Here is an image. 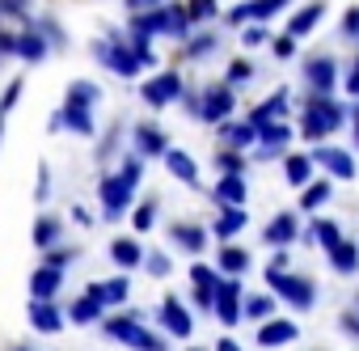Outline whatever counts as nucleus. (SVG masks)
<instances>
[{
  "mask_svg": "<svg viewBox=\"0 0 359 351\" xmlns=\"http://www.w3.org/2000/svg\"><path fill=\"white\" fill-rule=\"evenodd\" d=\"M342 123H346V110H342L338 102H330V93H309V98H304L300 135H304L309 144L325 140V135H330V131H338Z\"/></svg>",
  "mask_w": 359,
  "mask_h": 351,
  "instance_id": "nucleus-1",
  "label": "nucleus"
},
{
  "mask_svg": "<svg viewBox=\"0 0 359 351\" xmlns=\"http://www.w3.org/2000/svg\"><path fill=\"white\" fill-rule=\"evenodd\" d=\"M102 330H106L110 338H118V343L135 347V351H165V343H161V338H152L135 317H106V313H102Z\"/></svg>",
  "mask_w": 359,
  "mask_h": 351,
  "instance_id": "nucleus-2",
  "label": "nucleus"
},
{
  "mask_svg": "<svg viewBox=\"0 0 359 351\" xmlns=\"http://www.w3.org/2000/svg\"><path fill=\"white\" fill-rule=\"evenodd\" d=\"M266 284L275 288V296H283V300L296 305V309H309V305L317 300V288H313V279H304V275H292V271H266Z\"/></svg>",
  "mask_w": 359,
  "mask_h": 351,
  "instance_id": "nucleus-3",
  "label": "nucleus"
},
{
  "mask_svg": "<svg viewBox=\"0 0 359 351\" xmlns=\"http://www.w3.org/2000/svg\"><path fill=\"white\" fill-rule=\"evenodd\" d=\"M131 183L123 178V173H106L102 178V187H97V199H102V208H106V216H118L127 204H131Z\"/></svg>",
  "mask_w": 359,
  "mask_h": 351,
  "instance_id": "nucleus-4",
  "label": "nucleus"
},
{
  "mask_svg": "<svg viewBox=\"0 0 359 351\" xmlns=\"http://www.w3.org/2000/svg\"><path fill=\"white\" fill-rule=\"evenodd\" d=\"M233 106H237L233 85H212V89L203 93V102H199V114H203V123H224V119L233 114Z\"/></svg>",
  "mask_w": 359,
  "mask_h": 351,
  "instance_id": "nucleus-5",
  "label": "nucleus"
},
{
  "mask_svg": "<svg viewBox=\"0 0 359 351\" xmlns=\"http://www.w3.org/2000/svg\"><path fill=\"white\" fill-rule=\"evenodd\" d=\"M212 313H216L224 326H237V322H241V284H237V279H224V284H216Z\"/></svg>",
  "mask_w": 359,
  "mask_h": 351,
  "instance_id": "nucleus-6",
  "label": "nucleus"
},
{
  "mask_svg": "<svg viewBox=\"0 0 359 351\" xmlns=\"http://www.w3.org/2000/svg\"><path fill=\"white\" fill-rule=\"evenodd\" d=\"M140 93H144V102H148V106H156V110H161V106H169V102L182 98V77H177V72H161V77H152Z\"/></svg>",
  "mask_w": 359,
  "mask_h": 351,
  "instance_id": "nucleus-7",
  "label": "nucleus"
},
{
  "mask_svg": "<svg viewBox=\"0 0 359 351\" xmlns=\"http://www.w3.org/2000/svg\"><path fill=\"white\" fill-rule=\"evenodd\" d=\"M97 60L106 64V68H114L118 77H135L144 64H140V55L131 51V43L123 47V43H106V47H97Z\"/></svg>",
  "mask_w": 359,
  "mask_h": 351,
  "instance_id": "nucleus-8",
  "label": "nucleus"
},
{
  "mask_svg": "<svg viewBox=\"0 0 359 351\" xmlns=\"http://www.w3.org/2000/svg\"><path fill=\"white\" fill-rule=\"evenodd\" d=\"M161 326L173 334V338H187L195 326H191V313H187V305L182 300H173V296H165L161 300Z\"/></svg>",
  "mask_w": 359,
  "mask_h": 351,
  "instance_id": "nucleus-9",
  "label": "nucleus"
},
{
  "mask_svg": "<svg viewBox=\"0 0 359 351\" xmlns=\"http://www.w3.org/2000/svg\"><path fill=\"white\" fill-rule=\"evenodd\" d=\"M161 157H165V169L173 173L177 183H187V187H195V183H199V165H195V157H191V152H182V148H165Z\"/></svg>",
  "mask_w": 359,
  "mask_h": 351,
  "instance_id": "nucleus-10",
  "label": "nucleus"
},
{
  "mask_svg": "<svg viewBox=\"0 0 359 351\" xmlns=\"http://www.w3.org/2000/svg\"><path fill=\"white\" fill-rule=\"evenodd\" d=\"M258 140H262L258 157H275V152H283V148H287L292 127H287V123H279V119H275V123L266 119V123H258Z\"/></svg>",
  "mask_w": 359,
  "mask_h": 351,
  "instance_id": "nucleus-11",
  "label": "nucleus"
},
{
  "mask_svg": "<svg viewBox=\"0 0 359 351\" xmlns=\"http://www.w3.org/2000/svg\"><path fill=\"white\" fill-rule=\"evenodd\" d=\"M283 5H287V0H250V5H237V9L229 13V22H233V26H241V22H266V18H275Z\"/></svg>",
  "mask_w": 359,
  "mask_h": 351,
  "instance_id": "nucleus-12",
  "label": "nucleus"
},
{
  "mask_svg": "<svg viewBox=\"0 0 359 351\" xmlns=\"http://www.w3.org/2000/svg\"><path fill=\"white\" fill-rule=\"evenodd\" d=\"M334 77H338V68H334L330 55H317V60H309V68H304V81H309L313 93H330V89H334Z\"/></svg>",
  "mask_w": 359,
  "mask_h": 351,
  "instance_id": "nucleus-13",
  "label": "nucleus"
},
{
  "mask_svg": "<svg viewBox=\"0 0 359 351\" xmlns=\"http://www.w3.org/2000/svg\"><path fill=\"white\" fill-rule=\"evenodd\" d=\"M296 334H300L296 322H287V317H271V322H262L258 343H262V347H283V343H296Z\"/></svg>",
  "mask_w": 359,
  "mask_h": 351,
  "instance_id": "nucleus-14",
  "label": "nucleus"
},
{
  "mask_svg": "<svg viewBox=\"0 0 359 351\" xmlns=\"http://www.w3.org/2000/svg\"><path fill=\"white\" fill-rule=\"evenodd\" d=\"M313 165H325L334 178H355V161H351V152H342V148H317L313 152Z\"/></svg>",
  "mask_w": 359,
  "mask_h": 351,
  "instance_id": "nucleus-15",
  "label": "nucleus"
},
{
  "mask_svg": "<svg viewBox=\"0 0 359 351\" xmlns=\"http://www.w3.org/2000/svg\"><path fill=\"white\" fill-rule=\"evenodd\" d=\"M60 284H64V271H60V267H47V263L30 275V292H34V300H55Z\"/></svg>",
  "mask_w": 359,
  "mask_h": 351,
  "instance_id": "nucleus-16",
  "label": "nucleus"
},
{
  "mask_svg": "<svg viewBox=\"0 0 359 351\" xmlns=\"http://www.w3.org/2000/svg\"><path fill=\"white\" fill-rule=\"evenodd\" d=\"M85 292L106 309V305H123V300H127V292H131V284H127L123 275H114V279H106V284H89Z\"/></svg>",
  "mask_w": 359,
  "mask_h": 351,
  "instance_id": "nucleus-17",
  "label": "nucleus"
},
{
  "mask_svg": "<svg viewBox=\"0 0 359 351\" xmlns=\"http://www.w3.org/2000/svg\"><path fill=\"white\" fill-rule=\"evenodd\" d=\"M55 127H72L76 135H93L97 127H93V114H89V106H64L60 114H55Z\"/></svg>",
  "mask_w": 359,
  "mask_h": 351,
  "instance_id": "nucleus-18",
  "label": "nucleus"
},
{
  "mask_svg": "<svg viewBox=\"0 0 359 351\" xmlns=\"http://www.w3.org/2000/svg\"><path fill=\"white\" fill-rule=\"evenodd\" d=\"M245 225H250L245 208H233V204H224V212L216 216V225H212V229H216V237H220V241H233V237H237Z\"/></svg>",
  "mask_w": 359,
  "mask_h": 351,
  "instance_id": "nucleus-19",
  "label": "nucleus"
},
{
  "mask_svg": "<svg viewBox=\"0 0 359 351\" xmlns=\"http://www.w3.org/2000/svg\"><path fill=\"white\" fill-rule=\"evenodd\" d=\"M161 34H169V39H187V34H191L187 5H169V9H161Z\"/></svg>",
  "mask_w": 359,
  "mask_h": 351,
  "instance_id": "nucleus-20",
  "label": "nucleus"
},
{
  "mask_svg": "<svg viewBox=\"0 0 359 351\" xmlns=\"http://www.w3.org/2000/svg\"><path fill=\"white\" fill-rule=\"evenodd\" d=\"M321 13H325V5H321V0H313V5H304V9H296L292 13V22H287V34L292 39H304L317 22H321Z\"/></svg>",
  "mask_w": 359,
  "mask_h": 351,
  "instance_id": "nucleus-21",
  "label": "nucleus"
},
{
  "mask_svg": "<svg viewBox=\"0 0 359 351\" xmlns=\"http://www.w3.org/2000/svg\"><path fill=\"white\" fill-rule=\"evenodd\" d=\"M60 309L51 305V300H30V326L34 330H43V334H55L60 330Z\"/></svg>",
  "mask_w": 359,
  "mask_h": 351,
  "instance_id": "nucleus-22",
  "label": "nucleus"
},
{
  "mask_svg": "<svg viewBox=\"0 0 359 351\" xmlns=\"http://www.w3.org/2000/svg\"><path fill=\"white\" fill-rule=\"evenodd\" d=\"M110 258H114L123 271H131V267H140V263H144V250H140V241H135V237H118V241H110Z\"/></svg>",
  "mask_w": 359,
  "mask_h": 351,
  "instance_id": "nucleus-23",
  "label": "nucleus"
},
{
  "mask_svg": "<svg viewBox=\"0 0 359 351\" xmlns=\"http://www.w3.org/2000/svg\"><path fill=\"white\" fill-rule=\"evenodd\" d=\"M330 263H334V271H342V275H355V271H359V246L342 237L338 246H330Z\"/></svg>",
  "mask_w": 359,
  "mask_h": 351,
  "instance_id": "nucleus-24",
  "label": "nucleus"
},
{
  "mask_svg": "<svg viewBox=\"0 0 359 351\" xmlns=\"http://www.w3.org/2000/svg\"><path fill=\"white\" fill-rule=\"evenodd\" d=\"M216 199L233 204V208H245V173H224L220 187H216Z\"/></svg>",
  "mask_w": 359,
  "mask_h": 351,
  "instance_id": "nucleus-25",
  "label": "nucleus"
},
{
  "mask_svg": "<svg viewBox=\"0 0 359 351\" xmlns=\"http://www.w3.org/2000/svg\"><path fill=\"white\" fill-rule=\"evenodd\" d=\"M292 237H296V216H292V212H279V216L266 225V246H279V250H283Z\"/></svg>",
  "mask_w": 359,
  "mask_h": 351,
  "instance_id": "nucleus-26",
  "label": "nucleus"
},
{
  "mask_svg": "<svg viewBox=\"0 0 359 351\" xmlns=\"http://www.w3.org/2000/svg\"><path fill=\"white\" fill-rule=\"evenodd\" d=\"M18 55H22V60H30V64H34V60H47V39L30 26L26 34H18Z\"/></svg>",
  "mask_w": 359,
  "mask_h": 351,
  "instance_id": "nucleus-27",
  "label": "nucleus"
},
{
  "mask_svg": "<svg viewBox=\"0 0 359 351\" xmlns=\"http://www.w3.org/2000/svg\"><path fill=\"white\" fill-rule=\"evenodd\" d=\"M169 233H173V241H177V246L191 250V254H199V250H203V241H208V233H203L199 225H173Z\"/></svg>",
  "mask_w": 359,
  "mask_h": 351,
  "instance_id": "nucleus-28",
  "label": "nucleus"
},
{
  "mask_svg": "<svg viewBox=\"0 0 359 351\" xmlns=\"http://www.w3.org/2000/svg\"><path fill=\"white\" fill-rule=\"evenodd\" d=\"M135 148H140V157H161L165 152V135L156 127H135Z\"/></svg>",
  "mask_w": 359,
  "mask_h": 351,
  "instance_id": "nucleus-29",
  "label": "nucleus"
},
{
  "mask_svg": "<svg viewBox=\"0 0 359 351\" xmlns=\"http://www.w3.org/2000/svg\"><path fill=\"white\" fill-rule=\"evenodd\" d=\"M330 195H334V187H330L325 178H317V183L309 178V183H304V195H300V208H304V212H313V208H321Z\"/></svg>",
  "mask_w": 359,
  "mask_h": 351,
  "instance_id": "nucleus-30",
  "label": "nucleus"
},
{
  "mask_svg": "<svg viewBox=\"0 0 359 351\" xmlns=\"http://www.w3.org/2000/svg\"><path fill=\"white\" fill-rule=\"evenodd\" d=\"M283 110H287V98H283V93H275V98H266L262 106H254V110H250V123L258 127V123H266V119H283Z\"/></svg>",
  "mask_w": 359,
  "mask_h": 351,
  "instance_id": "nucleus-31",
  "label": "nucleus"
},
{
  "mask_svg": "<svg viewBox=\"0 0 359 351\" xmlns=\"http://www.w3.org/2000/svg\"><path fill=\"white\" fill-rule=\"evenodd\" d=\"M220 131H224V140H229L233 148H250V144L258 140V127H254V123H224Z\"/></svg>",
  "mask_w": 359,
  "mask_h": 351,
  "instance_id": "nucleus-32",
  "label": "nucleus"
},
{
  "mask_svg": "<svg viewBox=\"0 0 359 351\" xmlns=\"http://www.w3.org/2000/svg\"><path fill=\"white\" fill-rule=\"evenodd\" d=\"M245 267H250V254L241 246H224L220 250V271L224 275H245Z\"/></svg>",
  "mask_w": 359,
  "mask_h": 351,
  "instance_id": "nucleus-33",
  "label": "nucleus"
},
{
  "mask_svg": "<svg viewBox=\"0 0 359 351\" xmlns=\"http://www.w3.org/2000/svg\"><path fill=\"white\" fill-rule=\"evenodd\" d=\"M102 313H106V309H102V305H97L89 292H85L81 300H72V322H81V326H89V322H102Z\"/></svg>",
  "mask_w": 359,
  "mask_h": 351,
  "instance_id": "nucleus-34",
  "label": "nucleus"
},
{
  "mask_svg": "<svg viewBox=\"0 0 359 351\" xmlns=\"http://www.w3.org/2000/svg\"><path fill=\"white\" fill-rule=\"evenodd\" d=\"M283 173H287L292 187H304L309 173H313V157H287V161H283Z\"/></svg>",
  "mask_w": 359,
  "mask_h": 351,
  "instance_id": "nucleus-35",
  "label": "nucleus"
},
{
  "mask_svg": "<svg viewBox=\"0 0 359 351\" xmlns=\"http://www.w3.org/2000/svg\"><path fill=\"white\" fill-rule=\"evenodd\" d=\"M55 241H60V220H55V216H43V220L34 225V246H39V250H51Z\"/></svg>",
  "mask_w": 359,
  "mask_h": 351,
  "instance_id": "nucleus-36",
  "label": "nucleus"
},
{
  "mask_svg": "<svg viewBox=\"0 0 359 351\" xmlns=\"http://www.w3.org/2000/svg\"><path fill=\"white\" fill-rule=\"evenodd\" d=\"M309 233H313V241H321L325 250L342 241V229H338V220H325V216H321V220H313V229H309Z\"/></svg>",
  "mask_w": 359,
  "mask_h": 351,
  "instance_id": "nucleus-37",
  "label": "nucleus"
},
{
  "mask_svg": "<svg viewBox=\"0 0 359 351\" xmlns=\"http://www.w3.org/2000/svg\"><path fill=\"white\" fill-rule=\"evenodd\" d=\"M216 13H220L216 0H187V18H191V26H203V22H212Z\"/></svg>",
  "mask_w": 359,
  "mask_h": 351,
  "instance_id": "nucleus-38",
  "label": "nucleus"
},
{
  "mask_svg": "<svg viewBox=\"0 0 359 351\" xmlns=\"http://www.w3.org/2000/svg\"><path fill=\"white\" fill-rule=\"evenodd\" d=\"M68 102L72 106H93L97 102V89L89 81H76V85H68Z\"/></svg>",
  "mask_w": 359,
  "mask_h": 351,
  "instance_id": "nucleus-39",
  "label": "nucleus"
},
{
  "mask_svg": "<svg viewBox=\"0 0 359 351\" xmlns=\"http://www.w3.org/2000/svg\"><path fill=\"white\" fill-rule=\"evenodd\" d=\"M216 165H220L224 173H245V157H241V148H224V152H216Z\"/></svg>",
  "mask_w": 359,
  "mask_h": 351,
  "instance_id": "nucleus-40",
  "label": "nucleus"
},
{
  "mask_svg": "<svg viewBox=\"0 0 359 351\" xmlns=\"http://www.w3.org/2000/svg\"><path fill=\"white\" fill-rule=\"evenodd\" d=\"M208 51H216V39H212V34H199V39L187 43V60H203Z\"/></svg>",
  "mask_w": 359,
  "mask_h": 351,
  "instance_id": "nucleus-41",
  "label": "nucleus"
},
{
  "mask_svg": "<svg viewBox=\"0 0 359 351\" xmlns=\"http://www.w3.org/2000/svg\"><path fill=\"white\" fill-rule=\"evenodd\" d=\"M191 284H195V288H216L220 279H216V271H212V267L195 263V267H191Z\"/></svg>",
  "mask_w": 359,
  "mask_h": 351,
  "instance_id": "nucleus-42",
  "label": "nucleus"
},
{
  "mask_svg": "<svg viewBox=\"0 0 359 351\" xmlns=\"http://www.w3.org/2000/svg\"><path fill=\"white\" fill-rule=\"evenodd\" d=\"M34 30H39V34H43V39H47V47H51V43H55V47H60V43H64V34H60V26H55V22H51V18H39V26H34Z\"/></svg>",
  "mask_w": 359,
  "mask_h": 351,
  "instance_id": "nucleus-43",
  "label": "nucleus"
},
{
  "mask_svg": "<svg viewBox=\"0 0 359 351\" xmlns=\"http://www.w3.org/2000/svg\"><path fill=\"white\" fill-rule=\"evenodd\" d=\"M271 51H275V60H292V55H296V39H292V34H279V39L271 43Z\"/></svg>",
  "mask_w": 359,
  "mask_h": 351,
  "instance_id": "nucleus-44",
  "label": "nucleus"
},
{
  "mask_svg": "<svg viewBox=\"0 0 359 351\" xmlns=\"http://www.w3.org/2000/svg\"><path fill=\"white\" fill-rule=\"evenodd\" d=\"M152 216H156V204H140V208H135V220H131V225H135L140 233H148V229H152Z\"/></svg>",
  "mask_w": 359,
  "mask_h": 351,
  "instance_id": "nucleus-45",
  "label": "nucleus"
},
{
  "mask_svg": "<svg viewBox=\"0 0 359 351\" xmlns=\"http://www.w3.org/2000/svg\"><path fill=\"white\" fill-rule=\"evenodd\" d=\"M72 258H76V250H60V246H51V250H47V258H43V263H47V267H60V271H64V267H68V263H72Z\"/></svg>",
  "mask_w": 359,
  "mask_h": 351,
  "instance_id": "nucleus-46",
  "label": "nucleus"
},
{
  "mask_svg": "<svg viewBox=\"0 0 359 351\" xmlns=\"http://www.w3.org/2000/svg\"><path fill=\"white\" fill-rule=\"evenodd\" d=\"M144 267H148V271H152L156 279H161V275H169V258H165L161 250H152V254H144Z\"/></svg>",
  "mask_w": 359,
  "mask_h": 351,
  "instance_id": "nucleus-47",
  "label": "nucleus"
},
{
  "mask_svg": "<svg viewBox=\"0 0 359 351\" xmlns=\"http://www.w3.org/2000/svg\"><path fill=\"white\" fill-rule=\"evenodd\" d=\"M250 72H254V68H250V60H233V64H229V85L250 81Z\"/></svg>",
  "mask_w": 359,
  "mask_h": 351,
  "instance_id": "nucleus-48",
  "label": "nucleus"
},
{
  "mask_svg": "<svg viewBox=\"0 0 359 351\" xmlns=\"http://www.w3.org/2000/svg\"><path fill=\"white\" fill-rule=\"evenodd\" d=\"M140 173H144V157H127V165H123V178L135 187V183H140Z\"/></svg>",
  "mask_w": 359,
  "mask_h": 351,
  "instance_id": "nucleus-49",
  "label": "nucleus"
},
{
  "mask_svg": "<svg viewBox=\"0 0 359 351\" xmlns=\"http://www.w3.org/2000/svg\"><path fill=\"white\" fill-rule=\"evenodd\" d=\"M241 309H245L250 317H266V313H271V296H254V300H250V305H241Z\"/></svg>",
  "mask_w": 359,
  "mask_h": 351,
  "instance_id": "nucleus-50",
  "label": "nucleus"
},
{
  "mask_svg": "<svg viewBox=\"0 0 359 351\" xmlns=\"http://www.w3.org/2000/svg\"><path fill=\"white\" fill-rule=\"evenodd\" d=\"M0 55H18V34L0 30Z\"/></svg>",
  "mask_w": 359,
  "mask_h": 351,
  "instance_id": "nucleus-51",
  "label": "nucleus"
},
{
  "mask_svg": "<svg viewBox=\"0 0 359 351\" xmlns=\"http://www.w3.org/2000/svg\"><path fill=\"white\" fill-rule=\"evenodd\" d=\"M212 300H216V288H195V305L199 309H212Z\"/></svg>",
  "mask_w": 359,
  "mask_h": 351,
  "instance_id": "nucleus-52",
  "label": "nucleus"
},
{
  "mask_svg": "<svg viewBox=\"0 0 359 351\" xmlns=\"http://www.w3.org/2000/svg\"><path fill=\"white\" fill-rule=\"evenodd\" d=\"M342 330L359 338V313H355V309H346V313H342Z\"/></svg>",
  "mask_w": 359,
  "mask_h": 351,
  "instance_id": "nucleus-53",
  "label": "nucleus"
},
{
  "mask_svg": "<svg viewBox=\"0 0 359 351\" xmlns=\"http://www.w3.org/2000/svg\"><path fill=\"white\" fill-rule=\"evenodd\" d=\"M342 34H359V9H351V13L342 18Z\"/></svg>",
  "mask_w": 359,
  "mask_h": 351,
  "instance_id": "nucleus-54",
  "label": "nucleus"
},
{
  "mask_svg": "<svg viewBox=\"0 0 359 351\" xmlns=\"http://www.w3.org/2000/svg\"><path fill=\"white\" fill-rule=\"evenodd\" d=\"M346 93H355L359 98V60L351 64V72H346Z\"/></svg>",
  "mask_w": 359,
  "mask_h": 351,
  "instance_id": "nucleus-55",
  "label": "nucleus"
},
{
  "mask_svg": "<svg viewBox=\"0 0 359 351\" xmlns=\"http://www.w3.org/2000/svg\"><path fill=\"white\" fill-rule=\"evenodd\" d=\"M156 5H161V0H127V9H131V13H140V9H156Z\"/></svg>",
  "mask_w": 359,
  "mask_h": 351,
  "instance_id": "nucleus-56",
  "label": "nucleus"
},
{
  "mask_svg": "<svg viewBox=\"0 0 359 351\" xmlns=\"http://www.w3.org/2000/svg\"><path fill=\"white\" fill-rule=\"evenodd\" d=\"M266 271H287V254H283V250H279V254H275V258H271V267H266Z\"/></svg>",
  "mask_w": 359,
  "mask_h": 351,
  "instance_id": "nucleus-57",
  "label": "nucleus"
},
{
  "mask_svg": "<svg viewBox=\"0 0 359 351\" xmlns=\"http://www.w3.org/2000/svg\"><path fill=\"white\" fill-rule=\"evenodd\" d=\"M245 43H250V47H258V43H262V30H258V26H250V30H245Z\"/></svg>",
  "mask_w": 359,
  "mask_h": 351,
  "instance_id": "nucleus-58",
  "label": "nucleus"
},
{
  "mask_svg": "<svg viewBox=\"0 0 359 351\" xmlns=\"http://www.w3.org/2000/svg\"><path fill=\"white\" fill-rule=\"evenodd\" d=\"M216 351H245V347H241V343H233V338H220V343H216Z\"/></svg>",
  "mask_w": 359,
  "mask_h": 351,
  "instance_id": "nucleus-59",
  "label": "nucleus"
},
{
  "mask_svg": "<svg viewBox=\"0 0 359 351\" xmlns=\"http://www.w3.org/2000/svg\"><path fill=\"white\" fill-rule=\"evenodd\" d=\"M351 119H355V144H359V106H355V114H351Z\"/></svg>",
  "mask_w": 359,
  "mask_h": 351,
  "instance_id": "nucleus-60",
  "label": "nucleus"
},
{
  "mask_svg": "<svg viewBox=\"0 0 359 351\" xmlns=\"http://www.w3.org/2000/svg\"><path fill=\"white\" fill-rule=\"evenodd\" d=\"M0 131H5V110H0Z\"/></svg>",
  "mask_w": 359,
  "mask_h": 351,
  "instance_id": "nucleus-61",
  "label": "nucleus"
},
{
  "mask_svg": "<svg viewBox=\"0 0 359 351\" xmlns=\"http://www.w3.org/2000/svg\"><path fill=\"white\" fill-rule=\"evenodd\" d=\"M191 351H203V347H191Z\"/></svg>",
  "mask_w": 359,
  "mask_h": 351,
  "instance_id": "nucleus-62",
  "label": "nucleus"
}]
</instances>
